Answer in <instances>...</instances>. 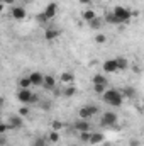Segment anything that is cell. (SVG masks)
<instances>
[{"mask_svg": "<svg viewBox=\"0 0 144 146\" xmlns=\"http://www.w3.org/2000/svg\"><path fill=\"white\" fill-rule=\"evenodd\" d=\"M102 99H104L105 104L112 106V107H119V106H122V102H124V95L120 94V90H115V88L105 90V92L102 94Z\"/></svg>", "mask_w": 144, "mask_h": 146, "instance_id": "cell-1", "label": "cell"}, {"mask_svg": "<svg viewBox=\"0 0 144 146\" xmlns=\"http://www.w3.org/2000/svg\"><path fill=\"white\" fill-rule=\"evenodd\" d=\"M115 17H117V21H119V24H124V22H129V19L132 17V12L131 10H127L126 7H122V5H117L115 9H114V12H112Z\"/></svg>", "mask_w": 144, "mask_h": 146, "instance_id": "cell-2", "label": "cell"}, {"mask_svg": "<svg viewBox=\"0 0 144 146\" xmlns=\"http://www.w3.org/2000/svg\"><path fill=\"white\" fill-rule=\"evenodd\" d=\"M95 114H98V107L97 106H85L78 110V115L80 119H85V121H90Z\"/></svg>", "mask_w": 144, "mask_h": 146, "instance_id": "cell-3", "label": "cell"}, {"mask_svg": "<svg viewBox=\"0 0 144 146\" xmlns=\"http://www.w3.org/2000/svg\"><path fill=\"white\" fill-rule=\"evenodd\" d=\"M100 124H102L104 127L115 126V124H117V114H115V112H112V110L104 112V115H102V119H100Z\"/></svg>", "mask_w": 144, "mask_h": 146, "instance_id": "cell-4", "label": "cell"}, {"mask_svg": "<svg viewBox=\"0 0 144 146\" xmlns=\"http://www.w3.org/2000/svg\"><path fill=\"white\" fill-rule=\"evenodd\" d=\"M32 95H34V94H32L29 88H20L19 94H17V99H19L20 104H31V102H32Z\"/></svg>", "mask_w": 144, "mask_h": 146, "instance_id": "cell-5", "label": "cell"}, {"mask_svg": "<svg viewBox=\"0 0 144 146\" xmlns=\"http://www.w3.org/2000/svg\"><path fill=\"white\" fill-rule=\"evenodd\" d=\"M26 15H27V12H26V9H24L22 5L12 7V19H15V21H24Z\"/></svg>", "mask_w": 144, "mask_h": 146, "instance_id": "cell-6", "label": "cell"}, {"mask_svg": "<svg viewBox=\"0 0 144 146\" xmlns=\"http://www.w3.org/2000/svg\"><path fill=\"white\" fill-rule=\"evenodd\" d=\"M29 80H31V85L32 87H41L42 85V80H44V75L41 72H32V73H29Z\"/></svg>", "mask_w": 144, "mask_h": 146, "instance_id": "cell-7", "label": "cell"}, {"mask_svg": "<svg viewBox=\"0 0 144 146\" xmlns=\"http://www.w3.org/2000/svg\"><path fill=\"white\" fill-rule=\"evenodd\" d=\"M41 87L46 88V90H54V88H56V78H54L53 75H46Z\"/></svg>", "mask_w": 144, "mask_h": 146, "instance_id": "cell-8", "label": "cell"}, {"mask_svg": "<svg viewBox=\"0 0 144 146\" xmlns=\"http://www.w3.org/2000/svg\"><path fill=\"white\" fill-rule=\"evenodd\" d=\"M7 124H9V129H20L22 127V117L20 115H10Z\"/></svg>", "mask_w": 144, "mask_h": 146, "instance_id": "cell-9", "label": "cell"}, {"mask_svg": "<svg viewBox=\"0 0 144 146\" xmlns=\"http://www.w3.org/2000/svg\"><path fill=\"white\" fill-rule=\"evenodd\" d=\"M73 127L78 131V133H85V131H90V121H85V119H80V121H76L75 124H73Z\"/></svg>", "mask_w": 144, "mask_h": 146, "instance_id": "cell-10", "label": "cell"}, {"mask_svg": "<svg viewBox=\"0 0 144 146\" xmlns=\"http://www.w3.org/2000/svg\"><path fill=\"white\" fill-rule=\"evenodd\" d=\"M104 72L105 73H117L119 72L115 60H105V61H104Z\"/></svg>", "mask_w": 144, "mask_h": 146, "instance_id": "cell-11", "label": "cell"}, {"mask_svg": "<svg viewBox=\"0 0 144 146\" xmlns=\"http://www.w3.org/2000/svg\"><path fill=\"white\" fill-rule=\"evenodd\" d=\"M56 12H58V5H56L54 2H51V3L46 7V10H44L42 14H44V15H46V19L49 21V19H53V17L56 15Z\"/></svg>", "mask_w": 144, "mask_h": 146, "instance_id": "cell-12", "label": "cell"}, {"mask_svg": "<svg viewBox=\"0 0 144 146\" xmlns=\"http://www.w3.org/2000/svg\"><path fill=\"white\" fill-rule=\"evenodd\" d=\"M104 139H105V136H104L102 133H90L88 143H90V145H98V143H102Z\"/></svg>", "mask_w": 144, "mask_h": 146, "instance_id": "cell-13", "label": "cell"}, {"mask_svg": "<svg viewBox=\"0 0 144 146\" xmlns=\"http://www.w3.org/2000/svg\"><path fill=\"white\" fill-rule=\"evenodd\" d=\"M59 31L58 29H46V33H44V37L48 39V41H53V39H56V37H59Z\"/></svg>", "mask_w": 144, "mask_h": 146, "instance_id": "cell-14", "label": "cell"}, {"mask_svg": "<svg viewBox=\"0 0 144 146\" xmlns=\"http://www.w3.org/2000/svg\"><path fill=\"white\" fill-rule=\"evenodd\" d=\"M88 24H90V27H92V29L98 31V29H100V27L104 26V19H102V17H95V19H92V21H90Z\"/></svg>", "mask_w": 144, "mask_h": 146, "instance_id": "cell-15", "label": "cell"}, {"mask_svg": "<svg viewBox=\"0 0 144 146\" xmlns=\"http://www.w3.org/2000/svg\"><path fill=\"white\" fill-rule=\"evenodd\" d=\"M114 60H115V63H117L119 72H120V70H126V68L129 66V63H127V60H126L124 56H117V58H114Z\"/></svg>", "mask_w": 144, "mask_h": 146, "instance_id": "cell-16", "label": "cell"}, {"mask_svg": "<svg viewBox=\"0 0 144 146\" xmlns=\"http://www.w3.org/2000/svg\"><path fill=\"white\" fill-rule=\"evenodd\" d=\"M73 80H75V76H73V73H71V72L61 73V83H71Z\"/></svg>", "mask_w": 144, "mask_h": 146, "instance_id": "cell-17", "label": "cell"}, {"mask_svg": "<svg viewBox=\"0 0 144 146\" xmlns=\"http://www.w3.org/2000/svg\"><path fill=\"white\" fill-rule=\"evenodd\" d=\"M95 17H97V14H95L92 9H88V10H85V12H83V21H85V22H90V21H92V19H95Z\"/></svg>", "mask_w": 144, "mask_h": 146, "instance_id": "cell-18", "label": "cell"}, {"mask_svg": "<svg viewBox=\"0 0 144 146\" xmlns=\"http://www.w3.org/2000/svg\"><path fill=\"white\" fill-rule=\"evenodd\" d=\"M46 139H48V143H53V145H56V143L59 141V133H56V131H51V133H49V136H48Z\"/></svg>", "mask_w": 144, "mask_h": 146, "instance_id": "cell-19", "label": "cell"}, {"mask_svg": "<svg viewBox=\"0 0 144 146\" xmlns=\"http://www.w3.org/2000/svg\"><path fill=\"white\" fill-rule=\"evenodd\" d=\"M93 85H107V78L104 75H95L93 76Z\"/></svg>", "mask_w": 144, "mask_h": 146, "instance_id": "cell-20", "label": "cell"}, {"mask_svg": "<svg viewBox=\"0 0 144 146\" xmlns=\"http://www.w3.org/2000/svg\"><path fill=\"white\" fill-rule=\"evenodd\" d=\"M19 87H20V88H31L32 85H31V80H29V76H22V78L19 80Z\"/></svg>", "mask_w": 144, "mask_h": 146, "instance_id": "cell-21", "label": "cell"}, {"mask_svg": "<svg viewBox=\"0 0 144 146\" xmlns=\"http://www.w3.org/2000/svg\"><path fill=\"white\" fill-rule=\"evenodd\" d=\"M120 94L126 95V97H129V99H134V97H136V88L127 87V88H124V92H120Z\"/></svg>", "mask_w": 144, "mask_h": 146, "instance_id": "cell-22", "label": "cell"}, {"mask_svg": "<svg viewBox=\"0 0 144 146\" xmlns=\"http://www.w3.org/2000/svg\"><path fill=\"white\" fill-rule=\"evenodd\" d=\"M51 127H53V131L59 133V131H61V129L65 127V124H63L61 121H58V119H56V121H53V122H51Z\"/></svg>", "mask_w": 144, "mask_h": 146, "instance_id": "cell-23", "label": "cell"}, {"mask_svg": "<svg viewBox=\"0 0 144 146\" xmlns=\"http://www.w3.org/2000/svg\"><path fill=\"white\" fill-rule=\"evenodd\" d=\"M104 22H107V24H119V21H117V17L110 12V14H107L105 15V19H104Z\"/></svg>", "mask_w": 144, "mask_h": 146, "instance_id": "cell-24", "label": "cell"}, {"mask_svg": "<svg viewBox=\"0 0 144 146\" xmlns=\"http://www.w3.org/2000/svg\"><path fill=\"white\" fill-rule=\"evenodd\" d=\"M76 94V87H66L65 88V92H63V95L65 97H73Z\"/></svg>", "mask_w": 144, "mask_h": 146, "instance_id": "cell-25", "label": "cell"}, {"mask_svg": "<svg viewBox=\"0 0 144 146\" xmlns=\"http://www.w3.org/2000/svg\"><path fill=\"white\" fill-rule=\"evenodd\" d=\"M32 146H48V139L46 138H36L32 141Z\"/></svg>", "mask_w": 144, "mask_h": 146, "instance_id": "cell-26", "label": "cell"}, {"mask_svg": "<svg viewBox=\"0 0 144 146\" xmlns=\"http://www.w3.org/2000/svg\"><path fill=\"white\" fill-rule=\"evenodd\" d=\"M95 42H97V44H105V42H107V36H105V34H97V36H95Z\"/></svg>", "mask_w": 144, "mask_h": 146, "instance_id": "cell-27", "label": "cell"}, {"mask_svg": "<svg viewBox=\"0 0 144 146\" xmlns=\"http://www.w3.org/2000/svg\"><path fill=\"white\" fill-rule=\"evenodd\" d=\"M90 133H92V131L80 133V141H83V143H88V139H90Z\"/></svg>", "mask_w": 144, "mask_h": 146, "instance_id": "cell-28", "label": "cell"}, {"mask_svg": "<svg viewBox=\"0 0 144 146\" xmlns=\"http://www.w3.org/2000/svg\"><path fill=\"white\" fill-rule=\"evenodd\" d=\"M93 90H95L97 94H100V95H102V94L107 90V85H93Z\"/></svg>", "mask_w": 144, "mask_h": 146, "instance_id": "cell-29", "label": "cell"}, {"mask_svg": "<svg viewBox=\"0 0 144 146\" xmlns=\"http://www.w3.org/2000/svg\"><path fill=\"white\" fill-rule=\"evenodd\" d=\"M9 131V124H3V122H0V134H5Z\"/></svg>", "mask_w": 144, "mask_h": 146, "instance_id": "cell-30", "label": "cell"}, {"mask_svg": "<svg viewBox=\"0 0 144 146\" xmlns=\"http://www.w3.org/2000/svg\"><path fill=\"white\" fill-rule=\"evenodd\" d=\"M19 114H20V117H24V115L29 114V109H27V107H20V109H19Z\"/></svg>", "mask_w": 144, "mask_h": 146, "instance_id": "cell-31", "label": "cell"}, {"mask_svg": "<svg viewBox=\"0 0 144 146\" xmlns=\"http://www.w3.org/2000/svg\"><path fill=\"white\" fill-rule=\"evenodd\" d=\"M36 19H37V21H39V22H46V21H48V19H46V15H44V14H39V15H37Z\"/></svg>", "mask_w": 144, "mask_h": 146, "instance_id": "cell-32", "label": "cell"}, {"mask_svg": "<svg viewBox=\"0 0 144 146\" xmlns=\"http://www.w3.org/2000/svg\"><path fill=\"white\" fill-rule=\"evenodd\" d=\"M3 2V5H14L15 3V0H2Z\"/></svg>", "mask_w": 144, "mask_h": 146, "instance_id": "cell-33", "label": "cell"}, {"mask_svg": "<svg viewBox=\"0 0 144 146\" xmlns=\"http://www.w3.org/2000/svg\"><path fill=\"white\" fill-rule=\"evenodd\" d=\"M93 0H80V3H83V5H90Z\"/></svg>", "mask_w": 144, "mask_h": 146, "instance_id": "cell-34", "label": "cell"}, {"mask_svg": "<svg viewBox=\"0 0 144 146\" xmlns=\"http://www.w3.org/2000/svg\"><path fill=\"white\" fill-rule=\"evenodd\" d=\"M131 146H139V141H137V139H132V141H131Z\"/></svg>", "mask_w": 144, "mask_h": 146, "instance_id": "cell-35", "label": "cell"}, {"mask_svg": "<svg viewBox=\"0 0 144 146\" xmlns=\"http://www.w3.org/2000/svg\"><path fill=\"white\" fill-rule=\"evenodd\" d=\"M5 145V138H3V136H0V146H3Z\"/></svg>", "mask_w": 144, "mask_h": 146, "instance_id": "cell-36", "label": "cell"}, {"mask_svg": "<svg viewBox=\"0 0 144 146\" xmlns=\"http://www.w3.org/2000/svg\"><path fill=\"white\" fill-rule=\"evenodd\" d=\"M3 7H5V5H3V2H2V0H0V14H2V12H3Z\"/></svg>", "mask_w": 144, "mask_h": 146, "instance_id": "cell-37", "label": "cell"}, {"mask_svg": "<svg viewBox=\"0 0 144 146\" xmlns=\"http://www.w3.org/2000/svg\"><path fill=\"white\" fill-rule=\"evenodd\" d=\"M24 2H31V0H24Z\"/></svg>", "mask_w": 144, "mask_h": 146, "instance_id": "cell-38", "label": "cell"}, {"mask_svg": "<svg viewBox=\"0 0 144 146\" xmlns=\"http://www.w3.org/2000/svg\"><path fill=\"white\" fill-rule=\"evenodd\" d=\"M73 146H75V145H73Z\"/></svg>", "mask_w": 144, "mask_h": 146, "instance_id": "cell-39", "label": "cell"}]
</instances>
